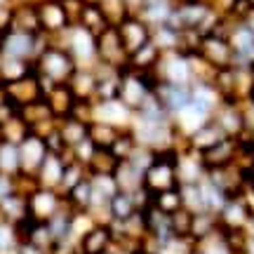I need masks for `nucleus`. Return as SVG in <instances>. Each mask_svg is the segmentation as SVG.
<instances>
[{
    "label": "nucleus",
    "mask_w": 254,
    "mask_h": 254,
    "mask_svg": "<svg viewBox=\"0 0 254 254\" xmlns=\"http://www.w3.org/2000/svg\"><path fill=\"white\" fill-rule=\"evenodd\" d=\"M55 45L64 47L75 59L78 66H94L97 64V36L80 24H71L64 33L50 38Z\"/></svg>",
    "instance_id": "1"
},
{
    "label": "nucleus",
    "mask_w": 254,
    "mask_h": 254,
    "mask_svg": "<svg viewBox=\"0 0 254 254\" xmlns=\"http://www.w3.org/2000/svg\"><path fill=\"white\" fill-rule=\"evenodd\" d=\"M47 45H50V38L45 33H24V31L12 28L0 36V57L33 64Z\"/></svg>",
    "instance_id": "2"
},
{
    "label": "nucleus",
    "mask_w": 254,
    "mask_h": 254,
    "mask_svg": "<svg viewBox=\"0 0 254 254\" xmlns=\"http://www.w3.org/2000/svg\"><path fill=\"white\" fill-rule=\"evenodd\" d=\"M78 68V64L73 59L64 47L55 45L52 40H50V45L40 52L36 62H33V71L38 75H43L47 80H52L55 85H66V82L71 80V75L75 73Z\"/></svg>",
    "instance_id": "3"
},
{
    "label": "nucleus",
    "mask_w": 254,
    "mask_h": 254,
    "mask_svg": "<svg viewBox=\"0 0 254 254\" xmlns=\"http://www.w3.org/2000/svg\"><path fill=\"white\" fill-rule=\"evenodd\" d=\"M177 155H179V148H167V151H158L155 153V160L148 165V170L144 172V189L151 195L179 186Z\"/></svg>",
    "instance_id": "4"
},
{
    "label": "nucleus",
    "mask_w": 254,
    "mask_h": 254,
    "mask_svg": "<svg viewBox=\"0 0 254 254\" xmlns=\"http://www.w3.org/2000/svg\"><path fill=\"white\" fill-rule=\"evenodd\" d=\"M153 73H139L132 68H125L120 73V94L118 99L125 104L129 111H139L144 106V101L153 94V85H155Z\"/></svg>",
    "instance_id": "5"
},
{
    "label": "nucleus",
    "mask_w": 254,
    "mask_h": 254,
    "mask_svg": "<svg viewBox=\"0 0 254 254\" xmlns=\"http://www.w3.org/2000/svg\"><path fill=\"white\" fill-rule=\"evenodd\" d=\"M198 55L212 66V68H228V66H236V55H233V47L228 43L226 36H221L217 31L200 36V45H198Z\"/></svg>",
    "instance_id": "6"
},
{
    "label": "nucleus",
    "mask_w": 254,
    "mask_h": 254,
    "mask_svg": "<svg viewBox=\"0 0 254 254\" xmlns=\"http://www.w3.org/2000/svg\"><path fill=\"white\" fill-rule=\"evenodd\" d=\"M127 59L129 57H127L125 47H123L118 28L109 26L106 31H101L97 36V62L109 66V68H116V71H125Z\"/></svg>",
    "instance_id": "7"
},
{
    "label": "nucleus",
    "mask_w": 254,
    "mask_h": 254,
    "mask_svg": "<svg viewBox=\"0 0 254 254\" xmlns=\"http://www.w3.org/2000/svg\"><path fill=\"white\" fill-rule=\"evenodd\" d=\"M26 198H28V217L33 219V221H50L66 205L64 195L59 190L43 189V186L33 189Z\"/></svg>",
    "instance_id": "8"
},
{
    "label": "nucleus",
    "mask_w": 254,
    "mask_h": 254,
    "mask_svg": "<svg viewBox=\"0 0 254 254\" xmlns=\"http://www.w3.org/2000/svg\"><path fill=\"white\" fill-rule=\"evenodd\" d=\"M38 7V19H40V31L47 38H55L64 33L71 26V19L66 14L62 0H33Z\"/></svg>",
    "instance_id": "9"
},
{
    "label": "nucleus",
    "mask_w": 254,
    "mask_h": 254,
    "mask_svg": "<svg viewBox=\"0 0 254 254\" xmlns=\"http://www.w3.org/2000/svg\"><path fill=\"white\" fill-rule=\"evenodd\" d=\"M116 28H118L127 57L134 55L136 50H141L146 43H151V31H153V28L148 26L139 14H127Z\"/></svg>",
    "instance_id": "10"
},
{
    "label": "nucleus",
    "mask_w": 254,
    "mask_h": 254,
    "mask_svg": "<svg viewBox=\"0 0 254 254\" xmlns=\"http://www.w3.org/2000/svg\"><path fill=\"white\" fill-rule=\"evenodd\" d=\"M2 94L17 111L26 109L28 104H33L38 99H43V90H40V80H38L36 71L26 75V78H21V80L12 82V85H2Z\"/></svg>",
    "instance_id": "11"
},
{
    "label": "nucleus",
    "mask_w": 254,
    "mask_h": 254,
    "mask_svg": "<svg viewBox=\"0 0 254 254\" xmlns=\"http://www.w3.org/2000/svg\"><path fill=\"white\" fill-rule=\"evenodd\" d=\"M238 155H240V139L224 136L219 144H214L207 151H202L200 160H202L205 172H207V170H221V167H228V165H236Z\"/></svg>",
    "instance_id": "12"
},
{
    "label": "nucleus",
    "mask_w": 254,
    "mask_h": 254,
    "mask_svg": "<svg viewBox=\"0 0 254 254\" xmlns=\"http://www.w3.org/2000/svg\"><path fill=\"white\" fill-rule=\"evenodd\" d=\"M50 155L45 146V139L36 132L31 134L19 144V160H21V174H28V177H36V172L40 170V165L45 163V158Z\"/></svg>",
    "instance_id": "13"
},
{
    "label": "nucleus",
    "mask_w": 254,
    "mask_h": 254,
    "mask_svg": "<svg viewBox=\"0 0 254 254\" xmlns=\"http://www.w3.org/2000/svg\"><path fill=\"white\" fill-rule=\"evenodd\" d=\"M153 94H155V99L160 101V106H163L170 116L179 113L184 106L190 104V87L172 85V82H165V80H155Z\"/></svg>",
    "instance_id": "14"
},
{
    "label": "nucleus",
    "mask_w": 254,
    "mask_h": 254,
    "mask_svg": "<svg viewBox=\"0 0 254 254\" xmlns=\"http://www.w3.org/2000/svg\"><path fill=\"white\" fill-rule=\"evenodd\" d=\"M94 120L109 123L118 129H129L132 120H134V111H129L120 99L94 101Z\"/></svg>",
    "instance_id": "15"
},
{
    "label": "nucleus",
    "mask_w": 254,
    "mask_h": 254,
    "mask_svg": "<svg viewBox=\"0 0 254 254\" xmlns=\"http://www.w3.org/2000/svg\"><path fill=\"white\" fill-rule=\"evenodd\" d=\"M116 245L113 226L111 224H94V226L78 240V250L82 254H106Z\"/></svg>",
    "instance_id": "16"
},
{
    "label": "nucleus",
    "mask_w": 254,
    "mask_h": 254,
    "mask_svg": "<svg viewBox=\"0 0 254 254\" xmlns=\"http://www.w3.org/2000/svg\"><path fill=\"white\" fill-rule=\"evenodd\" d=\"M252 214V209L247 207V202L243 195L238 198H228L226 205L221 207V212L217 214L219 219V228L221 231H245L247 219Z\"/></svg>",
    "instance_id": "17"
},
{
    "label": "nucleus",
    "mask_w": 254,
    "mask_h": 254,
    "mask_svg": "<svg viewBox=\"0 0 254 254\" xmlns=\"http://www.w3.org/2000/svg\"><path fill=\"white\" fill-rule=\"evenodd\" d=\"M224 136H226V134H224V129L217 125V120L209 118L207 123H205L202 127H198L193 134L186 136V148L195 151V153H202V151L212 148L214 144H219Z\"/></svg>",
    "instance_id": "18"
},
{
    "label": "nucleus",
    "mask_w": 254,
    "mask_h": 254,
    "mask_svg": "<svg viewBox=\"0 0 254 254\" xmlns=\"http://www.w3.org/2000/svg\"><path fill=\"white\" fill-rule=\"evenodd\" d=\"M66 85H68V90L73 92V97L78 101H94V94H97V73L92 71L90 66H78Z\"/></svg>",
    "instance_id": "19"
},
{
    "label": "nucleus",
    "mask_w": 254,
    "mask_h": 254,
    "mask_svg": "<svg viewBox=\"0 0 254 254\" xmlns=\"http://www.w3.org/2000/svg\"><path fill=\"white\" fill-rule=\"evenodd\" d=\"M43 99L47 101V106H50V111L55 113L57 120L71 118L73 106H75V101H78L73 97V92L68 90V85H55Z\"/></svg>",
    "instance_id": "20"
},
{
    "label": "nucleus",
    "mask_w": 254,
    "mask_h": 254,
    "mask_svg": "<svg viewBox=\"0 0 254 254\" xmlns=\"http://www.w3.org/2000/svg\"><path fill=\"white\" fill-rule=\"evenodd\" d=\"M90 186H92V207H109V200L118 193V184L113 179V174H90Z\"/></svg>",
    "instance_id": "21"
},
{
    "label": "nucleus",
    "mask_w": 254,
    "mask_h": 254,
    "mask_svg": "<svg viewBox=\"0 0 254 254\" xmlns=\"http://www.w3.org/2000/svg\"><path fill=\"white\" fill-rule=\"evenodd\" d=\"M64 167H66V163L62 160V155L50 153L45 158V163L40 165V170L36 172V184L38 186H43V189L59 190V186H62V177H64Z\"/></svg>",
    "instance_id": "22"
},
{
    "label": "nucleus",
    "mask_w": 254,
    "mask_h": 254,
    "mask_svg": "<svg viewBox=\"0 0 254 254\" xmlns=\"http://www.w3.org/2000/svg\"><path fill=\"white\" fill-rule=\"evenodd\" d=\"M12 28L14 31H24V33H43L40 31V19H38V7L33 0H28V2H14Z\"/></svg>",
    "instance_id": "23"
},
{
    "label": "nucleus",
    "mask_w": 254,
    "mask_h": 254,
    "mask_svg": "<svg viewBox=\"0 0 254 254\" xmlns=\"http://www.w3.org/2000/svg\"><path fill=\"white\" fill-rule=\"evenodd\" d=\"M113 179L118 184V190H125V193H136L139 189H144V172L129 160L118 163L116 172H113Z\"/></svg>",
    "instance_id": "24"
},
{
    "label": "nucleus",
    "mask_w": 254,
    "mask_h": 254,
    "mask_svg": "<svg viewBox=\"0 0 254 254\" xmlns=\"http://www.w3.org/2000/svg\"><path fill=\"white\" fill-rule=\"evenodd\" d=\"M0 219L7 221L12 226L21 224L24 219H28V198L24 193H12L9 198H5L0 202Z\"/></svg>",
    "instance_id": "25"
},
{
    "label": "nucleus",
    "mask_w": 254,
    "mask_h": 254,
    "mask_svg": "<svg viewBox=\"0 0 254 254\" xmlns=\"http://www.w3.org/2000/svg\"><path fill=\"white\" fill-rule=\"evenodd\" d=\"M136 202H134V195L132 193H125V190H118L113 198L109 200V217L111 221H127V219L136 214Z\"/></svg>",
    "instance_id": "26"
},
{
    "label": "nucleus",
    "mask_w": 254,
    "mask_h": 254,
    "mask_svg": "<svg viewBox=\"0 0 254 254\" xmlns=\"http://www.w3.org/2000/svg\"><path fill=\"white\" fill-rule=\"evenodd\" d=\"M123 129L118 127L109 125V123H101V120H92L90 125H87V136L92 139V144L97 146V148H104V151H109L113 141L118 139V134Z\"/></svg>",
    "instance_id": "27"
},
{
    "label": "nucleus",
    "mask_w": 254,
    "mask_h": 254,
    "mask_svg": "<svg viewBox=\"0 0 254 254\" xmlns=\"http://www.w3.org/2000/svg\"><path fill=\"white\" fill-rule=\"evenodd\" d=\"M33 73V64L21 59H2L0 57V85H12Z\"/></svg>",
    "instance_id": "28"
},
{
    "label": "nucleus",
    "mask_w": 254,
    "mask_h": 254,
    "mask_svg": "<svg viewBox=\"0 0 254 254\" xmlns=\"http://www.w3.org/2000/svg\"><path fill=\"white\" fill-rule=\"evenodd\" d=\"M64 202L71 212H90L92 207V186H90V177L80 182L75 189H71L64 195Z\"/></svg>",
    "instance_id": "29"
},
{
    "label": "nucleus",
    "mask_w": 254,
    "mask_h": 254,
    "mask_svg": "<svg viewBox=\"0 0 254 254\" xmlns=\"http://www.w3.org/2000/svg\"><path fill=\"white\" fill-rule=\"evenodd\" d=\"M217 231H219L217 214H212V212H198V214H193V224H190V240L193 243H200V240L209 238L212 233H217Z\"/></svg>",
    "instance_id": "30"
},
{
    "label": "nucleus",
    "mask_w": 254,
    "mask_h": 254,
    "mask_svg": "<svg viewBox=\"0 0 254 254\" xmlns=\"http://www.w3.org/2000/svg\"><path fill=\"white\" fill-rule=\"evenodd\" d=\"M0 172L17 177L21 174V160H19V146L12 141L0 139Z\"/></svg>",
    "instance_id": "31"
},
{
    "label": "nucleus",
    "mask_w": 254,
    "mask_h": 254,
    "mask_svg": "<svg viewBox=\"0 0 254 254\" xmlns=\"http://www.w3.org/2000/svg\"><path fill=\"white\" fill-rule=\"evenodd\" d=\"M75 24H80V26L90 28L94 36H99L101 31H106V28L111 26L109 21H106V17H104V12H101L99 5H85Z\"/></svg>",
    "instance_id": "32"
},
{
    "label": "nucleus",
    "mask_w": 254,
    "mask_h": 254,
    "mask_svg": "<svg viewBox=\"0 0 254 254\" xmlns=\"http://www.w3.org/2000/svg\"><path fill=\"white\" fill-rule=\"evenodd\" d=\"M59 132H62L66 146L73 148L75 144H80L82 139H87V123L75 118H64L59 120Z\"/></svg>",
    "instance_id": "33"
},
{
    "label": "nucleus",
    "mask_w": 254,
    "mask_h": 254,
    "mask_svg": "<svg viewBox=\"0 0 254 254\" xmlns=\"http://www.w3.org/2000/svg\"><path fill=\"white\" fill-rule=\"evenodd\" d=\"M136 146H139V141H136L134 132H132V129H123L109 151L118 163H123V160H129V158H132V153L136 151Z\"/></svg>",
    "instance_id": "34"
},
{
    "label": "nucleus",
    "mask_w": 254,
    "mask_h": 254,
    "mask_svg": "<svg viewBox=\"0 0 254 254\" xmlns=\"http://www.w3.org/2000/svg\"><path fill=\"white\" fill-rule=\"evenodd\" d=\"M151 205H153L155 209H160L163 214H174V212H179V209L184 207L179 186H177V189H170V190H163V193H155L153 200H151Z\"/></svg>",
    "instance_id": "35"
},
{
    "label": "nucleus",
    "mask_w": 254,
    "mask_h": 254,
    "mask_svg": "<svg viewBox=\"0 0 254 254\" xmlns=\"http://www.w3.org/2000/svg\"><path fill=\"white\" fill-rule=\"evenodd\" d=\"M90 177V172H87V167L80 163H66V167H64V177H62V186H59V193L62 195H66L71 189H75L80 182H85Z\"/></svg>",
    "instance_id": "36"
},
{
    "label": "nucleus",
    "mask_w": 254,
    "mask_h": 254,
    "mask_svg": "<svg viewBox=\"0 0 254 254\" xmlns=\"http://www.w3.org/2000/svg\"><path fill=\"white\" fill-rule=\"evenodd\" d=\"M190 224H193V212L189 209H179L170 214V228H172V236L179 240H190Z\"/></svg>",
    "instance_id": "37"
},
{
    "label": "nucleus",
    "mask_w": 254,
    "mask_h": 254,
    "mask_svg": "<svg viewBox=\"0 0 254 254\" xmlns=\"http://www.w3.org/2000/svg\"><path fill=\"white\" fill-rule=\"evenodd\" d=\"M179 190H182L184 209H189V212H193V214L205 212L202 193H200V184H179Z\"/></svg>",
    "instance_id": "38"
},
{
    "label": "nucleus",
    "mask_w": 254,
    "mask_h": 254,
    "mask_svg": "<svg viewBox=\"0 0 254 254\" xmlns=\"http://www.w3.org/2000/svg\"><path fill=\"white\" fill-rule=\"evenodd\" d=\"M118 167V160L111 155V151H104V148H97L94 158L87 165V172L90 174H113Z\"/></svg>",
    "instance_id": "39"
},
{
    "label": "nucleus",
    "mask_w": 254,
    "mask_h": 254,
    "mask_svg": "<svg viewBox=\"0 0 254 254\" xmlns=\"http://www.w3.org/2000/svg\"><path fill=\"white\" fill-rule=\"evenodd\" d=\"M195 247L200 250V254H233V250L228 247L226 238H224V233H221V228H219L217 233H212L209 238L195 243Z\"/></svg>",
    "instance_id": "40"
},
{
    "label": "nucleus",
    "mask_w": 254,
    "mask_h": 254,
    "mask_svg": "<svg viewBox=\"0 0 254 254\" xmlns=\"http://www.w3.org/2000/svg\"><path fill=\"white\" fill-rule=\"evenodd\" d=\"M99 7H101V12H104V17H106V21H109L111 26H118L120 21L129 14L125 0H101Z\"/></svg>",
    "instance_id": "41"
},
{
    "label": "nucleus",
    "mask_w": 254,
    "mask_h": 254,
    "mask_svg": "<svg viewBox=\"0 0 254 254\" xmlns=\"http://www.w3.org/2000/svg\"><path fill=\"white\" fill-rule=\"evenodd\" d=\"M17 245H19L17 228L0 219V254H14Z\"/></svg>",
    "instance_id": "42"
},
{
    "label": "nucleus",
    "mask_w": 254,
    "mask_h": 254,
    "mask_svg": "<svg viewBox=\"0 0 254 254\" xmlns=\"http://www.w3.org/2000/svg\"><path fill=\"white\" fill-rule=\"evenodd\" d=\"M71 153H73V160L75 163H80V165H90V160L94 158V153H97V146L92 144V139L87 136V139H82L80 144H75L71 148Z\"/></svg>",
    "instance_id": "43"
},
{
    "label": "nucleus",
    "mask_w": 254,
    "mask_h": 254,
    "mask_svg": "<svg viewBox=\"0 0 254 254\" xmlns=\"http://www.w3.org/2000/svg\"><path fill=\"white\" fill-rule=\"evenodd\" d=\"M12 193H17V177H9V174L0 172V202L5 198H9Z\"/></svg>",
    "instance_id": "44"
},
{
    "label": "nucleus",
    "mask_w": 254,
    "mask_h": 254,
    "mask_svg": "<svg viewBox=\"0 0 254 254\" xmlns=\"http://www.w3.org/2000/svg\"><path fill=\"white\" fill-rule=\"evenodd\" d=\"M14 254H45V252L38 250V247H33L31 243H24V240H21L17 245V250H14Z\"/></svg>",
    "instance_id": "45"
},
{
    "label": "nucleus",
    "mask_w": 254,
    "mask_h": 254,
    "mask_svg": "<svg viewBox=\"0 0 254 254\" xmlns=\"http://www.w3.org/2000/svg\"><path fill=\"white\" fill-rule=\"evenodd\" d=\"M238 254H254V238H245V243H243Z\"/></svg>",
    "instance_id": "46"
},
{
    "label": "nucleus",
    "mask_w": 254,
    "mask_h": 254,
    "mask_svg": "<svg viewBox=\"0 0 254 254\" xmlns=\"http://www.w3.org/2000/svg\"><path fill=\"white\" fill-rule=\"evenodd\" d=\"M245 236H247V238H254V214H250V219H247V224H245Z\"/></svg>",
    "instance_id": "47"
},
{
    "label": "nucleus",
    "mask_w": 254,
    "mask_h": 254,
    "mask_svg": "<svg viewBox=\"0 0 254 254\" xmlns=\"http://www.w3.org/2000/svg\"><path fill=\"white\" fill-rule=\"evenodd\" d=\"M250 71H252V78H250V99L254 101V64L250 66Z\"/></svg>",
    "instance_id": "48"
},
{
    "label": "nucleus",
    "mask_w": 254,
    "mask_h": 254,
    "mask_svg": "<svg viewBox=\"0 0 254 254\" xmlns=\"http://www.w3.org/2000/svg\"><path fill=\"white\" fill-rule=\"evenodd\" d=\"M243 139H245L247 144H250V148H252V151H254V132H250V134H245V136H243Z\"/></svg>",
    "instance_id": "49"
},
{
    "label": "nucleus",
    "mask_w": 254,
    "mask_h": 254,
    "mask_svg": "<svg viewBox=\"0 0 254 254\" xmlns=\"http://www.w3.org/2000/svg\"><path fill=\"white\" fill-rule=\"evenodd\" d=\"M101 0H85V5H99Z\"/></svg>",
    "instance_id": "50"
},
{
    "label": "nucleus",
    "mask_w": 254,
    "mask_h": 254,
    "mask_svg": "<svg viewBox=\"0 0 254 254\" xmlns=\"http://www.w3.org/2000/svg\"><path fill=\"white\" fill-rule=\"evenodd\" d=\"M247 186H250V189L254 190V174H252V179H250V184H247Z\"/></svg>",
    "instance_id": "51"
},
{
    "label": "nucleus",
    "mask_w": 254,
    "mask_h": 254,
    "mask_svg": "<svg viewBox=\"0 0 254 254\" xmlns=\"http://www.w3.org/2000/svg\"><path fill=\"white\" fill-rule=\"evenodd\" d=\"M247 2H250V5H252V7H254V0H247Z\"/></svg>",
    "instance_id": "52"
},
{
    "label": "nucleus",
    "mask_w": 254,
    "mask_h": 254,
    "mask_svg": "<svg viewBox=\"0 0 254 254\" xmlns=\"http://www.w3.org/2000/svg\"><path fill=\"white\" fill-rule=\"evenodd\" d=\"M75 254H82V252H80V250H78V252H75Z\"/></svg>",
    "instance_id": "53"
}]
</instances>
